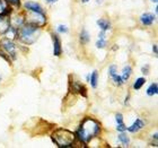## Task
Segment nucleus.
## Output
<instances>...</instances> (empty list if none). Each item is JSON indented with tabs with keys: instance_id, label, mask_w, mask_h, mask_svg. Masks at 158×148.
Here are the masks:
<instances>
[{
	"instance_id": "30",
	"label": "nucleus",
	"mask_w": 158,
	"mask_h": 148,
	"mask_svg": "<svg viewBox=\"0 0 158 148\" xmlns=\"http://www.w3.org/2000/svg\"><path fill=\"white\" fill-rule=\"evenodd\" d=\"M82 2H87V1H88V0H81Z\"/></svg>"
},
{
	"instance_id": "1",
	"label": "nucleus",
	"mask_w": 158,
	"mask_h": 148,
	"mask_svg": "<svg viewBox=\"0 0 158 148\" xmlns=\"http://www.w3.org/2000/svg\"><path fill=\"white\" fill-rule=\"evenodd\" d=\"M101 131V125L95 119L93 118H86L81 122V125L79 127L77 136L82 142H90L95 136H97Z\"/></svg>"
},
{
	"instance_id": "28",
	"label": "nucleus",
	"mask_w": 158,
	"mask_h": 148,
	"mask_svg": "<svg viewBox=\"0 0 158 148\" xmlns=\"http://www.w3.org/2000/svg\"><path fill=\"white\" fill-rule=\"evenodd\" d=\"M152 51H154V52H155V54H157V45H154L152 46Z\"/></svg>"
},
{
	"instance_id": "4",
	"label": "nucleus",
	"mask_w": 158,
	"mask_h": 148,
	"mask_svg": "<svg viewBox=\"0 0 158 148\" xmlns=\"http://www.w3.org/2000/svg\"><path fill=\"white\" fill-rule=\"evenodd\" d=\"M46 18L43 13H36V11H31L27 10L26 14V24L33 25L36 27H42L43 25H45Z\"/></svg>"
},
{
	"instance_id": "25",
	"label": "nucleus",
	"mask_w": 158,
	"mask_h": 148,
	"mask_svg": "<svg viewBox=\"0 0 158 148\" xmlns=\"http://www.w3.org/2000/svg\"><path fill=\"white\" fill-rule=\"evenodd\" d=\"M6 1L13 3V5H19V0H6Z\"/></svg>"
},
{
	"instance_id": "17",
	"label": "nucleus",
	"mask_w": 158,
	"mask_h": 148,
	"mask_svg": "<svg viewBox=\"0 0 158 148\" xmlns=\"http://www.w3.org/2000/svg\"><path fill=\"white\" fill-rule=\"evenodd\" d=\"M88 41H89L88 32L86 30H82L81 33H80V42H81L82 44H86V43H88Z\"/></svg>"
},
{
	"instance_id": "3",
	"label": "nucleus",
	"mask_w": 158,
	"mask_h": 148,
	"mask_svg": "<svg viewBox=\"0 0 158 148\" xmlns=\"http://www.w3.org/2000/svg\"><path fill=\"white\" fill-rule=\"evenodd\" d=\"M39 27L30 25V24L20 26L19 31H18V37L25 44H33L37 40V37H39Z\"/></svg>"
},
{
	"instance_id": "21",
	"label": "nucleus",
	"mask_w": 158,
	"mask_h": 148,
	"mask_svg": "<svg viewBox=\"0 0 158 148\" xmlns=\"http://www.w3.org/2000/svg\"><path fill=\"white\" fill-rule=\"evenodd\" d=\"M105 45H106L105 40H102V39H99V41H97V43H96V46L98 49H103V48H105Z\"/></svg>"
},
{
	"instance_id": "19",
	"label": "nucleus",
	"mask_w": 158,
	"mask_h": 148,
	"mask_svg": "<svg viewBox=\"0 0 158 148\" xmlns=\"http://www.w3.org/2000/svg\"><path fill=\"white\" fill-rule=\"evenodd\" d=\"M145 82H146V79L142 78V77H140V78L137 79V80H135V82L133 84V88L138 91V89H140L142 86L145 85Z\"/></svg>"
},
{
	"instance_id": "11",
	"label": "nucleus",
	"mask_w": 158,
	"mask_h": 148,
	"mask_svg": "<svg viewBox=\"0 0 158 148\" xmlns=\"http://www.w3.org/2000/svg\"><path fill=\"white\" fill-rule=\"evenodd\" d=\"M73 91H76L77 93H79L80 95L82 96H87V92H86V88H85V86L81 85V84H79V82H73Z\"/></svg>"
},
{
	"instance_id": "29",
	"label": "nucleus",
	"mask_w": 158,
	"mask_h": 148,
	"mask_svg": "<svg viewBox=\"0 0 158 148\" xmlns=\"http://www.w3.org/2000/svg\"><path fill=\"white\" fill-rule=\"evenodd\" d=\"M46 1H48L49 3H53V2H56V0H46Z\"/></svg>"
},
{
	"instance_id": "18",
	"label": "nucleus",
	"mask_w": 158,
	"mask_h": 148,
	"mask_svg": "<svg viewBox=\"0 0 158 148\" xmlns=\"http://www.w3.org/2000/svg\"><path fill=\"white\" fill-rule=\"evenodd\" d=\"M118 142H121L122 144H123V146H129V144H130V140H129V137L125 133H120L118 135Z\"/></svg>"
},
{
	"instance_id": "13",
	"label": "nucleus",
	"mask_w": 158,
	"mask_h": 148,
	"mask_svg": "<svg viewBox=\"0 0 158 148\" xmlns=\"http://www.w3.org/2000/svg\"><path fill=\"white\" fill-rule=\"evenodd\" d=\"M131 74H132L131 67H130V66H125L124 68H123V73H122V76H121V78H122V80H123V82H125L129 78H130Z\"/></svg>"
},
{
	"instance_id": "7",
	"label": "nucleus",
	"mask_w": 158,
	"mask_h": 148,
	"mask_svg": "<svg viewBox=\"0 0 158 148\" xmlns=\"http://www.w3.org/2000/svg\"><path fill=\"white\" fill-rule=\"evenodd\" d=\"M52 40H53V54L56 57H59L61 54V41H60L59 36L56 34H52Z\"/></svg>"
},
{
	"instance_id": "14",
	"label": "nucleus",
	"mask_w": 158,
	"mask_h": 148,
	"mask_svg": "<svg viewBox=\"0 0 158 148\" xmlns=\"http://www.w3.org/2000/svg\"><path fill=\"white\" fill-rule=\"evenodd\" d=\"M97 80H98V74L97 71H93L92 75L89 76V82H90V85H92L93 88H96L97 87Z\"/></svg>"
},
{
	"instance_id": "5",
	"label": "nucleus",
	"mask_w": 158,
	"mask_h": 148,
	"mask_svg": "<svg viewBox=\"0 0 158 148\" xmlns=\"http://www.w3.org/2000/svg\"><path fill=\"white\" fill-rule=\"evenodd\" d=\"M0 45L3 49V51L11 57V59H16V45L11 42V40L5 39L0 41Z\"/></svg>"
},
{
	"instance_id": "8",
	"label": "nucleus",
	"mask_w": 158,
	"mask_h": 148,
	"mask_svg": "<svg viewBox=\"0 0 158 148\" xmlns=\"http://www.w3.org/2000/svg\"><path fill=\"white\" fill-rule=\"evenodd\" d=\"M155 18L156 17L152 15V14H149V13H146L143 15H141L140 17V20H141V23L146 26H150L154 22H155Z\"/></svg>"
},
{
	"instance_id": "20",
	"label": "nucleus",
	"mask_w": 158,
	"mask_h": 148,
	"mask_svg": "<svg viewBox=\"0 0 158 148\" xmlns=\"http://www.w3.org/2000/svg\"><path fill=\"white\" fill-rule=\"evenodd\" d=\"M111 77H112L113 82H114V84H115V85L121 86L122 84H123V80H122L121 76H118V74H114V75H112Z\"/></svg>"
},
{
	"instance_id": "31",
	"label": "nucleus",
	"mask_w": 158,
	"mask_h": 148,
	"mask_svg": "<svg viewBox=\"0 0 158 148\" xmlns=\"http://www.w3.org/2000/svg\"><path fill=\"white\" fill-rule=\"evenodd\" d=\"M152 2H157V0H152Z\"/></svg>"
},
{
	"instance_id": "9",
	"label": "nucleus",
	"mask_w": 158,
	"mask_h": 148,
	"mask_svg": "<svg viewBox=\"0 0 158 148\" xmlns=\"http://www.w3.org/2000/svg\"><path fill=\"white\" fill-rule=\"evenodd\" d=\"M145 127V122L142 121L141 119H137L135 122H133V125H131V127H129L128 128V130L130 132H138L139 130H141L142 128Z\"/></svg>"
},
{
	"instance_id": "10",
	"label": "nucleus",
	"mask_w": 158,
	"mask_h": 148,
	"mask_svg": "<svg viewBox=\"0 0 158 148\" xmlns=\"http://www.w3.org/2000/svg\"><path fill=\"white\" fill-rule=\"evenodd\" d=\"M25 8L27 10H31V11H36V13H43L42 7L40 6L39 3L34 2V1H28V2L25 3Z\"/></svg>"
},
{
	"instance_id": "12",
	"label": "nucleus",
	"mask_w": 158,
	"mask_h": 148,
	"mask_svg": "<svg viewBox=\"0 0 158 148\" xmlns=\"http://www.w3.org/2000/svg\"><path fill=\"white\" fill-rule=\"evenodd\" d=\"M97 25L101 27V30L105 31V32L107 30H110V28H111V23H110L109 20L103 19V18H101V19L97 20Z\"/></svg>"
},
{
	"instance_id": "26",
	"label": "nucleus",
	"mask_w": 158,
	"mask_h": 148,
	"mask_svg": "<svg viewBox=\"0 0 158 148\" xmlns=\"http://www.w3.org/2000/svg\"><path fill=\"white\" fill-rule=\"evenodd\" d=\"M99 39H102V40H105V31H102L101 33H99Z\"/></svg>"
},
{
	"instance_id": "2",
	"label": "nucleus",
	"mask_w": 158,
	"mask_h": 148,
	"mask_svg": "<svg viewBox=\"0 0 158 148\" xmlns=\"http://www.w3.org/2000/svg\"><path fill=\"white\" fill-rule=\"evenodd\" d=\"M76 136L67 129L60 128L52 133V140L58 147H70L75 142Z\"/></svg>"
},
{
	"instance_id": "23",
	"label": "nucleus",
	"mask_w": 158,
	"mask_h": 148,
	"mask_svg": "<svg viewBox=\"0 0 158 148\" xmlns=\"http://www.w3.org/2000/svg\"><path fill=\"white\" fill-rule=\"evenodd\" d=\"M115 120H116V123H123V115L121 114V113H118V114L115 115Z\"/></svg>"
},
{
	"instance_id": "6",
	"label": "nucleus",
	"mask_w": 158,
	"mask_h": 148,
	"mask_svg": "<svg viewBox=\"0 0 158 148\" xmlns=\"http://www.w3.org/2000/svg\"><path fill=\"white\" fill-rule=\"evenodd\" d=\"M10 27V19L7 15H0V34H6Z\"/></svg>"
},
{
	"instance_id": "15",
	"label": "nucleus",
	"mask_w": 158,
	"mask_h": 148,
	"mask_svg": "<svg viewBox=\"0 0 158 148\" xmlns=\"http://www.w3.org/2000/svg\"><path fill=\"white\" fill-rule=\"evenodd\" d=\"M9 11V7L6 0H0V15H7Z\"/></svg>"
},
{
	"instance_id": "27",
	"label": "nucleus",
	"mask_w": 158,
	"mask_h": 148,
	"mask_svg": "<svg viewBox=\"0 0 158 148\" xmlns=\"http://www.w3.org/2000/svg\"><path fill=\"white\" fill-rule=\"evenodd\" d=\"M148 69H149V67L148 66H146V67H142V73L143 74H148Z\"/></svg>"
},
{
	"instance_id": "16",
	"label": "nucleus",
	"mask_w": 158,
	"mask_h": 148,
	"mask_svg": "<svg viewBox=\"0 0 158 148\" xmlns=\"http://www.w3.org/2000/svg\"><path fill=\"white\" fill-rule=\"evenodd\" d=\"M158 93V85L157 82H152V85L149 86L148 89H147V94L149 96H154Z\"/></svg>"
},
{
	"instance_id": "22",
	"label": "nucleus",
	"mask_w": 158,
	"mask_h": 148,
	"mask_svg": "<svg viewBox=\"0 0 158 148\" xmlns=\"http://www.w3.org/2000/svg\"><path fill=\"white\" fill-rule=\"evenodd\" d=\"M116 130L121 132H124L125 130H127V127L124 125V123H118V127H116Z\"/></svg>"
},
{
	"instance_id": "24",
	"label": "nucleus",
	"mask_w": 158,
	"mask_h": 148,
	"mask_svg": "<svg viewBox=\"0 0 158 148\" xmlns=\"http://www.w3.org/2000/svg\"><path fill=\"white\" fill-rule=\"evenodd\" d=\"M58 31H59L60 33H68V28L64 25H59L58 26Z\"/></svg>"
}]
</instances>
